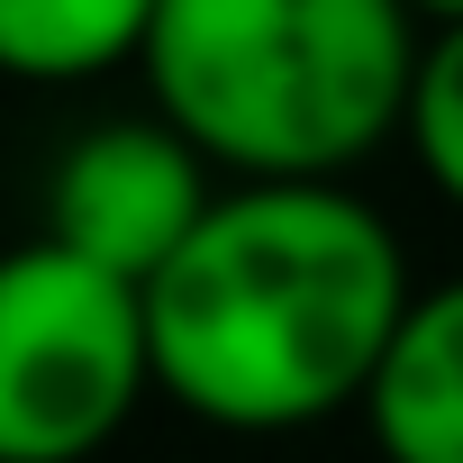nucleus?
<instances>
[{"label": "nucleus", "mask_w": 463, "mask_h": 463, "mask_svg": "<svg viewBox=\"0 0 463 463\" xmlns=\"http://www.w3.org/2000/svg\"><path fill=\"white\" fill-rule=\"evenodd\" d=\"M209 155L155 109V118H109L73 137L46 173V237L128 273L137 291L182 255V237L209 218Z\"/></svg>", "instance_id": "obj_4"}, {"label": "nucleus", "mask_w": 463, "mask_h": 463, "mask_svg": "<svg viewBox=\"0 0 463 463\" xmlns=\"http://www.w3.org/2000/svg\"><path fill=\"white\" fill-rule=\"evenodd\" d=\"M409 309L400 237L336 182L218 191L146 282L155 391L237 436H291L364 409Z\"/></svg>", "instance_id": "obj_1"}, {"label": "nucleus", "mask_w": 463, "mask_h": 463, "mask_svg": "<svg viewBox=\"0 0 463 463\" xmlns=\"http://www.w3.org/2000/svg\"><path fill=\"white\" fill-rule=\"evenodd\" d=\"M364 418L382 463H463V282L409 291Z\"/></svg>", "instance_id": "obj_5"}, {"label": "nucleus", "mask_w": 463, "mask_h": 463, "mask_svg": "<svg viewBox=\"0 0 463 463\" xmlns=\"http://www.w3.org/2000/svg\"><path fill=\"white\" fill-rule=\"evenodd\" d=\"M427 164V182L463 209V19H436L418 46V82H409V128H400Z\"/></svg>", "instance_id": "obj_7"}, {"label": "nucleus", "mask_w": 463, "mask_h": 463, "mask_svg": "<svg viewBox=\"0 0 463 463\" xmlns=\"http://www.w3.org/2000/svg\"><path fill=\"white\" fill-rule=\"evenodd\" d=\"M409 10H418V19L436 28V19H463V0H409Z\"/></svg>", "instance_id": "obj_8"}, {"label": "nucleus", "mask_w": 463, "mask_h": 463, "mask_svg": "<svg viewBox=\"0 0 463 463\" xmlns=\"http://www.w3.org/2000/svg\"><path fill=\"white\" fill-rule=\"evenodd\" d=\"M155 0H0V73L10 82H91L146 55Z\"/></svg>", "instance_id": "obj_6"}, {"label": "nucleus", "mask_w": 463, "mask_h": 463, "mask_svg": "<svg viewBox=\"0 0 463 463\" xmlns=\"http://www.w3.org/2000/svg\"><path fill=\"white\" fill-rule=\"evenodd\" d=\"M409 0H155V109L237 182H336L409 128Z\"/></svg>", "instance_id": "obj_2"}, {"label": "nucleus", "mask_w": 463, "mask_h": 463, "mask_svg": "<svg viewBox=\"0 0 463 463\" xmlns=\"http://www.w3.org/2000/svg\"><path fill=\"white\" fill-rule=\"evenodd\" d=\"M155 391L146 291L55 237L0 255V463H82Z\"/></svg>", "instance_id": "obj_3"}]
</instances>
